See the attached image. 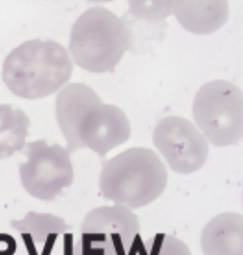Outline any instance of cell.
<instances>
[{"label": "cell", "mask_w": 243, "mask_h": 255, "mask_svg": "<svg viewBox=\"0 0 243 255\" xmlns=\"http://www.w3.org/2000/svg\"><path fill=\"white\" fill-rule=\"evenodd\" d=\"M129 136L130 124L125 113L103 102L85 114L78 129L80 148L87 147L101 157L127 142Z\"/></svg>", "instance_id": "52a82bcc"}, {"label": "cell", "mask_w": 243, "mask_h": 255, "mask_svg": "<svg viewBox=\"0 0 243 255\" xmlns=\"http://www.w3.org/2000/svg\"><path fill=\"white\" fill-rule=\"evenodd\" d=\"M193 117L202 135L217 147L239 143L243 134V96L226 80L202 86L195 96Z\"/></svg>", "instance_id": "277c9868"}, {"label": "cell", "mask_w": 243, "mask_h": 255, "mask_svg": "<svg viewBox=\"0 0 243 255\" xmlns=\"http://www.w3.org/2000/svg\"><path fill=\"white\" fill-rule=\"evenodd\" d=\"M153 142L170 169L182 174L201 170L209 153L206 138L190 121L182 117L162 119L154 129Z\"/></svg>", "instance_id": "8992f818"}, {"label": "cell", "mask_w": 243, "mask_h": 255, "mask_svg": "<svg viewBox=\"0 0 243 255\" xmlns=\"http://www.w3.org/2000/svg\"><path fill=\"white\" fill-rule=\"evenodd\" d=\"M73 70L72 59L62 45L32 39L7 55L2 77L13 95L32 100L58 91L71 79Z\"/></svg>", "instance_id": "6da1fadb"}, {"label": "cell", "mask_w": 243, "mask_h": 255, "mask_svg": "<svg viewBox=\"0 0 243 255\" xmlns=\"http://www.w3.org/2000/svg\"><path fill=\"white\" fill-rule=\"evenodd\" d=\"M141 231L137 215L130 209L121 205L102 206L85 215L81 225V233L113 245L127 253Z\"/></svg>", "instance_id": "ba28073f"}, {"label": "cell", "mask_w": 243, "mask_h": 255, "mask_svg": "<svg viewBox=\"0 0 243 255\" xmlns=\"http://www.w3.org/2000/svg\"><path fill=\"white\" fill-rule=\"evenodd\" d=\"M129 47L126 23L104 7L82 13L71 32L70 52L75 63L91 73L112 71Z\"/></svg>", "instance_id": "3957f363"}, {"label": "cell", "mask_w": 243, "mask_h": 255, "mask_svg": "<svg viewBox=\"0 0 243 255\" xmlns=\"http://www.w3.org/2000/svg\"><path fill=\"white\" fill-rule=\"evenodd\" d=\"M139 255H192L189 248L179 238L157 234L144 244Z\"/></svg>", "instance_id": "5bb4252c"}, {"label": "cell", "mask_w": 243, "mask_h": 255, "mask_svg": "<svg viewBox=\"0 0 243 255\" xmlns=\"http://www.w3.org/2000/svg\"><path fill=\"white\" fill-rule=\"evenodd\" d=\"M167 178L166 168L154 150L130 148L104 165L99 187L106 199L132 210L154 202Z\"/></svg>", "instance_id": "7a4b0ae2"}, {"label": "cell", "mask_w": 243, "mask_h": 255, "mask_svg": "<svg viewBox=\"0 0 243 255\" xmlns=\"http://www.w3.org/2000/svg\"><path fill=\"white\" fill-rule=\"evenodd\" d=\"M72 255H118L109 242L90 236L82 235L75 244Z\"/></svg>", "instance_id": "9a60e30c"}, {"label": "cell", "mask_w": 243, "mask_h": 255, "mask_svg": "<svg viewBox=\"0 0 243 255\" xmlns=\"http://www.w3.org/2000/svg\"><path fill=\"white\" fill-rule=\"evenodd\" d=\"M204 255H243V217L236 213H221L201 232Z\"/></svg>", "instance_id": "30bf717a"}, {"label": "cell", "mask_w": 243, "mask_h": 255, "mask_svg": "<svg viewBox=\"0 0 243 255\" xmlns=\"http://www.w3.org/2000/svg\"><path fill=\"white\" fill-rule=\"evenodd\" d=\"M30 125L29 117L22 110L0 104V160L24 149Z\"/></svg>", "instance_id": "7c38bea8"}, {"label": "cell", "mask_w": 243, "mask_h": 255, "mask_svg": "<svg viewBox=\"0 0 243 255\" xmlns=\"http://www.w3.org/2000/svg\"><path fill=\"white\" fill-rule=\"evenodd\" d=\"M100 102L102 100L95 92L82 83L66 86L58 94L55 105L56 117L70 153L81 149L78 140L79 126L85 114Z\"/></svg>", "instance_id": "9c48e42d"}, {"label": "cell", "mask_w": 243, "mask_h": 255, "mask_svg": "<svg viewBox=\"0 0 243 255\" xmlns=\"http://www.w3.org/2000/svg\"><path fill=\"white\" fill-rule=\"evenodd\" d=\"M27 161L19 165L22 185L31 196L52 201L74 181L71 153L62 146H49L45 140L26 144Z\"/></svg>", "instance_id": "5b68a950"}, {"label": "cell", "mask_w": 243, "mask_h": 255, "mask_svg": "<svg viewBox=\"0 0 243 255\" xmlns=\"http://www.w3.org/2000/svg\"><path fill=\"white\" fill-rule=\"evenodd\" d=\"M174 14L183 29L196 34H208L226 22L229 14L228 2L223 0L171 1Z\"/></svg>", "instance_id": "8fae6325"}, {"label": "cell", "mask_w": 243, "mask_h": 255, "mask_svg": "<svg viewBox=\"0 0 243 255\" xmlns=\"http://www.w3.org/2000/svg\"><path fill=\"white\" fill-rule=\"evenodd\" d=\"M11 228L35 244H44L52 237L63 234L70 227L63 218L51 213L29 212L21 220H13Z\"/></svg>", "instance_id": "4fadbf2b"}]
</instances>
